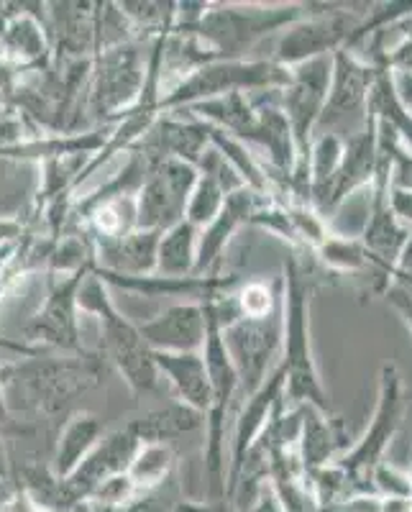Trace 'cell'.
I'll return each instance as SVG.
<instances>
[{
    "instance_id": "6da1fadb",
    "label": "cell",
    "mask_w": 412,
    "mask_h": 512,
    "mask_svg": "<svg viewBox=\"0 0 412 512\" xmlns=\"http://www.w3.org/2000/svg\"><path fill=\"white\" fill-rule=\"evenodd\" d=\"M98 382V361L93 356L75 359H54V356H34L0 369V390L11 400L18 395V408L39 410V413H59L77 395Z\"/></svg>"
},
{
    "instance_id": "7a4b0ae2",
    "label": "cell",
    "mask_w": 412,
    "mask_h": 512,
    "mask_svg": "<svg viewBox=\"0 0 412 512\" xmlns=\"http://www.w3.org/2000/svg\"><path fill=\"white\" fill-rule=\"evenodd\" d=\"M77 308L85 313H93L100 323V336H103V346L108 359L116 364L121 377L136 395H146V392L159 390V374L157 364L151 349L141 338L139 326L128 323L116 305L111 303L108 287L103 280H98L90 267V274L82 282L80 292H77Z\"/></svg>"
},
{
    "instance_id": "3957f363",
    "label": "cell",
    "mask_w": 412,
    "mask_h": 512,
    "mask_svg": "<svg viewBox=\"0 0 412 512\" xmlns=\"http://www.w3.org/2000/svg\"><path fill=\"white\" fill-rule=\"evenodd\" d=\"M292 72L277 62H246V59H215L198 70L187 72L177 85L159 95V111L164 108H190L195 103L223 98L246 90H285Z\"/></svg>"
},
{
    "instance_id": "277c9868",
    "label": "cell",
    "mask_w": 412,
    "mask_h": 512,
    "mask_svg": "<svg viewBox=\"0 0 412 512\" xmlns=\"http://www.w3.org/2000/svg\"><path fill=\"white\" fill-rule=\"evenodd\" d=\"M285 395L282 400L300 402V405H313L318 410H331L323 395V387L318 384L310 356L308 344V282L297 269L295 259L287 264V295H285Z\"/></svg>"
},
{
    "instance_id": "5b68a950",
    "label": "cell",
    "mask_w": 412,
    "mask_h": 512,
    "mask_svg": "<svg viewBox=\"0 0 412 512\" xmlns=\"http://www.w3.org/2000/svg\"><path fill=\"white\" fill-rule=\"evenodd\" d=\"M300 18V8H241V6H205L198 24L175 34H192L218 59H241L254 47L259 36L287 26Z\"/></svg>"
},
{
    "instance_id": "8992f818",
    "label": "cell",
    "mask_w": 412,
    "mask_h": 512,
    "mask_svg": "<svg viewBox=\"0 0 412 512\" xmlns=\"http://www.w3.org/2000/svg\"><path fill=\"white\" fill-rule=\"evenodd\" d=\"M221 338L236 369L238 390L249 400L272 377L269 367L285 338V303L279 300L272 313L262 318L241 315L221 328Z\"/></svg>"
},
{
    "instance_id": "52a82bcc",
    "label": "cell",
    "mask_w": 412,
    "mask_h": 512,
    "mask_svg": "<svg viewBox=\"0 0 412 512\" xmlns=\"http://www.w3.org/2000/svg\"><path fill=\"white\" fill-rule=\"evenodd\" d=\"M146 82V64H141L139 49L126 41L118 47L103 49L93 62V93L90 113L98 121L121 118L139 103Z\"/></svg>"
},
{
    "instance_id": "ba28073f",
    "label": "cell",
    "mask_w": 412,
    "mask_h": 512,
    "mask_svg": "<svg viewBox=\"0 0 412 512\" xmlns=\"http://www.w3.org/2000/svg\"><path fill=\"white\" fill-rule=\"evenodd\" d=\"M141 441L131 433V428H121V431L105 433L95 448L90 451L80 464L75 466V472L70 477L62 479V487L67 492L75 505L88 502L90 495L100 484H105L108 479L121 477L128 472V466L134 461V456L139 454Z\"/></svg>"
},
{
    "instance_id": "9c48e42d",
    "label": "cell",
    "mask_w": 412,
    "mask_h": 512,
    "mask_svg": "<svg viewBox=\"0 0 412 512\" xmlns=\"http://www.w3.org/2000/svg\"><path fill=\"white\" fill-rule=\"evenodd\" d=\"M372 88L374 70L356 62L349 52H336L331 88L325 95V105L315 128L323 134H333V128L349 126L351 118H364Z\"/></svg>"
},
{
    "instance_id": "30bf717a",
    "label": "cell",
    "mask_w": 412,
    "mask_h": 512,
    "mask_svg": "<svg viewBox=\"0 0 412 512\" xmlns=\"http://www.w3.org/2000/svg\"><path fill=\"white\" fill-rule=\"evenodd\" d=\"M356 31V18L351 13L331 11L323 16H313L310 21L292 24L290 31L277 44V59L274 62L292 70L308 59L325 57L331 49L341 47Z\"/></svg>"
},
{
    "instance_id": "8fae6325",
    "label": "cell",
    "mask_w": 412,
    "mask_h": 512,
    "mask_svg": "<svg viewBox=\"0 0 412 512\" xmlns=\"http://www.w3.org/2000/svg\"><path fill=\"white\" fill-rule=\"evenodd\" d=\"M210 328L208 303H180L159 313L157 318L144 320L139 326L141 338L151 351L164 354H192L203 351Z\"/></svg>"
},
{
    "instance_id": "7c38bea8",
    "label": "cell",
    "mask_w": 412,
    "mask_h": 512,
    "mask_svg": "<svg viewBox=\"0 0 412 512\" xmlns=\"http://www.w3.org/2000/svg\"><path fill=\"white\" fill-rule=\"evenodd\" d=\"M90 267L80 269V272L70 274V277H64L49 292L41 313L26 328L31 341H41V344L57 346V349L80 351V341H77L80 338V331H77V310H80L77 308V292H80L82 282L90 274Z\"/></svg>"
},
{
    "instance_id": "4fadbf2b",
    "label": "cell",
    "mask_w": 412,
    "mask_h": 512,
    "mask_svg": "<svg viewBox=\"0 0 412 512\" xmlns=\"http://www.w3.org/2000/svg\"><path fill=\"white\" fill-rule=\"evenodd\" d=\"M159 231H131L118 239H95V259L98 272L118 274V277H146L157 269Z\"/></svg>"
},
{
    "instance_id": "5bb4252c",
    "label": "cell",
    "mask_w": 412,
    "mask_h": 512,
    "mask_svg": "<svg viewBox=\"0 0 412 512\" xmlns=\"http://www.w3.org/2000/svg\"><path fill=\"white\" fill-rule=\"evenodd\" d=\"M256 198H259V192L249 190V187H241V190L231 192V195H226V203H223L221 213L208 226L200 228L198 256H195V277H205V272L223 254L233 231L241 223L251 221V216L256 213Z\"/></svg>"
},
{
    "instance_id": "9a60e30c",
    "label": "cell",
    "mask_w": 412,
    "mask_h": 512,
    "mask_svg": "<svg viewBox=\"0 0 412 512\" xmlns=\"http://www.w3.org/2000/svg\"><path fill=\"white\" fill-rule=\"evenodd\" d=\"M282 390H285V372L277 369V372L262 384V390L254 392V395L246 400L244 413H241V418H238L236 423V438H233V466L231 477H228V489H231V492L236 489L238 477H241V469H244L249 448L254 446L259 433L264 431L272 408H277V402L282 400Z\"/></svg>"
},
{
    "instance_id": "2e32d148",
    "label": "cell",
    "mask_w": 412,
    "mask_h": 512,
    "mask_svg": "<svg viewBox=\"0 0 412 512\" xmlns=\"http://www.w3.org/2000/svg\"><path fill=\"white\" fill-rule=\"evenodd\" d=\"M397 418H400V379L392 367L384 369L382 379V400H379L377 418H374L372 431L366 433L364 441L351 451V456L343 459V469L351 474L361 472V469H372L382 456L384 446L392 438L397 428Z\"/></svg>"
},
{
    "instance_id": "e0dca14e",
    "label": "cell",
    "mask_w": 412,
    "mask_h": 512,
    "mask_svg": "<svg viewBox=\"0 0 412 512\" xmlns=\"http://www.w3.org/2000/svg\"><path fill=\"white\" fill-rule=\"evenodd\" d=\"M374 169H377V123H374V118H369L364 131L351 136L349 144L343 146V157L341 164H338L336 177H333L325 213L349 198L356 187L372 180Z\"/></svg>"
},
{
    "instance_id": "ac0fdd59",
    "label": "cell",
    "mask_w": 412,
    "mask_h": 512,
    "mask_svg": "<svg viewBox=\"0 0 412 512\" xmlns=\"http://www.w3.org/2000/svg\"><path fill=\"white\" fill-rule=\"evenodd\" d=\"M159 374L167 377V382L175 387L177 402L187 408L208 415L210 408V377L205 367L203 351L192 354H164V351H151Z\"/></svg>"
},
{
    "instance_id": "d6986e66",
    "label": "cell",
    "mask_w": 412,
    "mask_h": 512,
    "mask_svg": "<svg viewBox=\"0 0 412 512\" xmlns=\"http://www.w3.org/2000/svg\"><path fill=\"white\" fill-rule=\"evenodd\" d=\"M0 57L18 67H39L49 57L47 29L29 11H16L0 26Z\"/></svg>"
},
{
    "instance_id": "ffe728a7",
    "label": "cell",
    "mask_w": 412,
    "mask_h": 512,
    "mask_svg": "<svg viewBox=\"0 0 412 512\" xmlns=\"http://www.w3.org/2000/svg\"><path fill=\"white\" fill-rule=\"evenodd\" d=\"M185 205L169 182L159 175L157 169H151L144 185L136 192V228L139 231H159L164 233L175 223L185 221Z\"/></svg>"
},
{
    "instance_id": "44dd1931",
    "label": "cell",
    "mask_w": 412,
    "mask_h": 512,
    "mask_svg": "<svg viewBox=\"0 0 412 512\" xmlns=\"http://www.w3.org/2000/svg\"><path fill=\"white\" fill-rule=\"evenodd\" d=\"M105 436V428L100 418L90 413H77L59 433L57 448H54L52 472L57 479L70 477L75 466L95 448V443Z\"/></svg>"
},
{
    "instance_id": "7402d4cb",
    "label": "cell",
    "mask_w": 412,
    "mask_h": 512,
    "mask_svg": "<svg viewBox=\"0 0 412 512\" xmlns=\"http://www.w3.org/2000/svg\"><path fill=\"white\" fill-rule=\"evenodd\" d=\"M205 415L198 410L187 408L182 402H172L167 408L151 410V413L141 415L139 420L128 423L131 433L139 438L141 443H164L172 441L177 436H185L190 431H198L205 423Z\"/></svg>"
},
{
    "instance_id": "603a6c76",
    "label": "cell",
    "mask_w": 412,
    "mask_h": 512,
    "mask_svg": "<svg viewBox=\"0 0 412 512\" xmlns=\"http://www.w3.org/2000/svg\"><path fill=\"white\" fill-rule=\"evenodd\" d=\"M198 236V228L187 221L167 228L157 246V269H154V274H159V277H195Z\"/></svg>"
},
{
    "instance_id": "cb8c5ba5",
    "label": "cell",
    "mask_w": 412,
    "mask_h": 512,
    "mask_svg": "<svg viewBox=\"0 0 412 512\" xmlns=\"http://www.w3.org/2000/svg\"><path fill=\"white\" fill-rule=\"evenodd\" d=\"M302 459H305V469L315 472L323 461H328V456L333 454L336 448V433L331 431V425L320 418L318 408L313 405H302Z\"/></svg>"
},
{
    "instance_id": "d4e9b609",
    "label": "cell",
    "mask_w": 412,
    "mask_h": 512,
    "mask_svg": "<svg viewBox=\"0 0 412 512\" xmlns=\"http://www.w3.org/2000/svg\"><path fill=\"white\" fill-rule=\"evenodd\" d=\"M172 448L167 443H141L139 454L134 456L131 466H128V479L134 482V487L139 489H151L162 484L164 479L172 472Z\"/></svg>"
},
{
    "instance_id": "484cf974",
    "label": "cell",
    "mask_w": 412,
    "mask_h": 512,
    "mask_svg": "<svg viewBox=\"0 0 412 512\" xmlns=\"http://www.w3.org/2000/svg\"><path fill=\"white\" fill-rule=\"evenodd\" d=\"M223 203H226V190L218 185V180H213L208 175H200L198 182H195V190H192L190 200L185 205V221L192 223L200 231V228L208 226L221 213Z\"/></svg>"
},
{
    "instance_id": "4316f807",
    "label": "cell",
    "mask_w": 412,
    "mask_h": 512,
    "mask_svg": "<svg viewBox=\"0 0 412 512\" xmlns=\"http://www.w3.org/2000/svg\"><path fill=\"white\" fill-rule=\"evenodd\" d=\"M320 254L328 264L333 267H343V269H356L364 264L366 254L364 246L354 244V241H346V239H328L320 244Z\"/></svg>"
},
{
    "instance_id": "83f0119b",
    "label": "cell",
    "mask_w": 412,
    "mask_h": 512,
    "mask_svg": "<svg viewBox=\"0 0 412 512\" xmlns=\"http://www.w3.org/2000/svg\"><path fill=\"white\" fill-rule=\"evenodd\" d=\"M395 175L389 177L392 187H400V190H412V152H402V149H395Z\"/></svg>"
},
{
    "instance_id": "f1b7e54d",
    "label": "cell",
    "mask_w": 412,
    "mask_h": 512,
    "mask_svg": "<svg viewBox=\"0 0 412 512\" xmlns=\"http://www.w3.org/2000/svg\"><path fill=\"white\" fill-rule=\"evenodd\" d=\"M389 210L395 213V218H402L405 223H412V190L392 187V192H389Z\"/></svg>"
},
{
    "instance_id": "f546056e",
    "label": "cell",
    "mask_w": 412,
    "mask_h": 512,
    "mask_svg": "<svg viewBox=\"0 0 412 512\" xmlns=\"http://www.w3.org/2000/svg\"><path fill=\"white\" fill-rule=\"evenodd\" d=\"M387 300L395 305L402 315H405V320L412 326V295L410 292H405L402 287H395V290L387 292Z\"/></svg>"
},
{
    "instance_id": "4dcf8cb0",
    "label": "cell",
    "mask_w": 412,
    "mask_h": 512,
    "mask_svg": "<svg viewBox=\"0 0 412 512\" xmlns=\"http://www.w3.org/2000/svg\"><path fill=\"white\" fill-rule=\"evenodd\" d=\"M395 88H397V95H400L402 105H405L407 113H410L412 111V70H405L400 77H397Z\"/></svg>"
},
{
    "instance_id": "1f68e13d",
    "label": "cell",
    "mask_w": 412,
    "mask_h": 512,
    "mask_svg": "<svg viewBox=\"0 0 412 512\" xmlns=\"http://www.w3.org/2000/svg\"><path fill=\"white\" fill-rule=\"evenodd\" d=\"M410 59H412V26H410V31H407L405 44H402V47L397 49L392 57H389V64H407Z\"/></svg>"
},
{
    "instance_id": "d6a6232c",
    "label": "cell",
    "mask_w": 412,
    "mask_h": 512,
    "mask_svg": "<svg viewBox=\"0 0 412 512\" xmlns=\"http://www.w3.org/2000/svg\"><path fill=\"white\" fill-rule=\"evenodd\" d=\"M251 512H285V510H282V502H279L274 495H262V500L256 502Z\"/></svg>"
},
{
    "instance_id": "836d02e7",
    "label": "cell",
    "mask_w": 412,
    "mask_h": 512,
    "mask_svg": "<svg viewBox=\"0 0 412 512\" xmlns=\"http://www.w3.org/2000/svg\"><path fill=\"white\" fill-rule=\"evenodd\" d=\"M400 267H402V272H412V233L407 236L405 249H402V254H400Z\"/></svg>"
},
{
    "instance_id": "e575fe53",
    "label": "cell",
    "mask_w": 412,
    "mask_h": 512,
    "mask_svg": "<svg viewBox=\"0 0 412 512\" xmlns=\"http://www.w3.org/2000/svg\"><path fill=\"white\" fill-rule=\"evenodd\" d=\"M8 425H11V418H8V405H6V397H3V390H0V438L6 436Z\"/></svg>"
},
{
    "instance_id": "d590c367",
    "label": "cell",
    "mask_w": 412,
    "mask_h": 512,
    "mask_svg": "<svg viewBox=\"0 0 412 512\" xmlns=\"http://www.w3.org/2000/svg\"><path fill=\"white\" fill-rule=\"evenodd\" d=\"M11 500H13V492L8 489L6 479L0 477V505H3V502H11Z\"/></svg>"
},
{
    "instance_id": "8d00e7d4",
    "label": "cell",
    "mask_w": 412,
    "mask_h": 512,
    "mask_svg": "<svg viewBox=\"0 0 412 512\" xmlns=\"http://www.w3.org/2000/svg\"><path fill=\"white\" fill-rule=\"evenodd\" d=\"M405 67H407V70H412V59H410V62H407V64H405Z\"/></svg>"
},
{
    "instance_id": "74e56055",
    "label": "cell",
    "mask_w": 412,
    "mask_h": 512,
    "mask_svg": "<svg viewBox=\"0 0 412 512\" xmlns=\"http://www.w3.org/2000/svg\"><path fill=\"white\" fill-rule=\"evenodd\" d=\"M0 512H6V510H3V507H0Z\"/></svg>"
}]
</instances>
